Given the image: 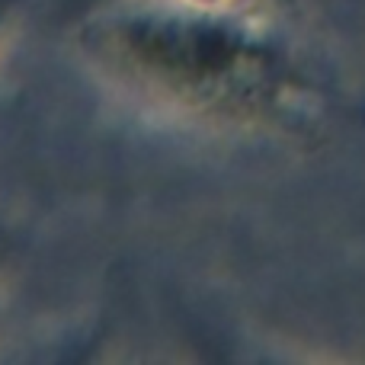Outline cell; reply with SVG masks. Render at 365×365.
Listing matches in <instances>:
<instances>
[{
    "label": "cell",
    "mask_w": 365,
    "mask_h": 365,
    "mask_svg": "<svg viewBox=\"0 0 365 365\" xmlns=\"http://www.w3.org/2000/svg\"><path fill=\"white\" fill-rule=\"evenodd\" d=\"M119 77L202 109H253L276 90L272 58L227 19L192 6H125L90 29Z\"/></svg>",
    "instance_id": "6da1fadb"
},
{
    "label": "cell",
    "mask_w": 365,
    "mask_h": 365,
    "mask_svg": "<svg viewBox=\"0 0 365 365\" xmlns=\"http://www.w3.org/2000/svg\"><path fill=\"white\" fill-rule=\"evenodd\" d=\"M13 4H16V0H0V26H4V19H6V16H10Z\"/></svg>",
    "instance_id": "7a4b0ae2"
}]
</instances>
